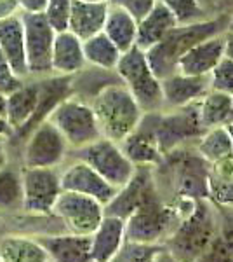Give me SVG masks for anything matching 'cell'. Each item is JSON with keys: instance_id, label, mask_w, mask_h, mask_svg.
I'll list each match as a JSON object with an SVG mask.
<instances>
[{"instance_id": "obj_1", "label": "cell", "mask_w": 233, "mask_h": 262, "mask_svg": "<svg viewBox=\"0 0 233 262\" xmlns=\"http://www.w3.org/2000/svg\"><path fill=\"white\" fill-rule=\"evenodd\" d=\"M228 18H230V14L216 16V18H207L197 21V23L177 25V27H174L159 44H155L153 48L145 51L146 60L150 63L153 74L159 79H164L167 75L174 74L177 60L183 56L186 51L192 49L198 42L209 39V37L226 32Z\"/></svg>"}, {"instance_id": "obj_2", "label": "cell", "mask_w": 233, "mask_h": 262, "mask_svg": "<svg viewBox=\"0 0 233 262\" xmlns=\"http://www.w3.org/2000/svg\"><path fill=\"white\" fill-rule=\"evenodd\" d=\"M218 236L216 206L209 200H198L195 208L176 224L162 247L179 262H197Z\"/></svg>"}, {"instance_id": "obj_3", "label": "cell", "mask_w": 233, "mask_h": 262, "mask_svg": "<svg viewBox=\"0 0 233 262\" xmlns=\"http://www.w3.org/2000/svg\"><path fill=\"white\" fill-rule=\"evenodd\" d=\"M89 103L96 114L103 138L117 143L125 140L136 129L145 114L122 81L101 88Z\"/></svg>"}, {"instance_id": "obj_4", "label": "cell", "mask_w": 233, "mask_h": 262, "mask_svg": "<svg viewBox=\"0 0 233 262\" xmlns=\"http://www.w3.org/2000/svg\"><path fill=\"white\" fill-rule=\"evenodd\" d=\"M115 74L129 90L131 95L134 96L143 112L148 114L164 111L160 79L151 70L145 51L134 46L129 51L122 53L115 67Z\"/></svg>"}, {"instance_id": "obj_5", "label": "cell", "mask_w": 233, "mask_h": 262, "mask_svg": "<svg viewBox=\"0 0 233 262\" xmlns=\"http://www.w3.org/2000/svg\"><path fill=\"white\" fill-rule=\"evenodd\" d=\"M47 121L56 126L70 150L84 149L103 138L91 103L77 95H70L68 98L59 101L49 114Z\"/></svg>"}, {"instance_id": "obj_6", "label": "cell", "mask_w": 233, "mask_h": 262, "mask_svg": "<svg viewBox=\"0 0 233 262\" xmlns=\"http://www.w3.org/2000/svg\"><path fill=\"white\" fill-rule=\"evenodd\" d=\"M75 158L87 163L115 189H122L133 179L136 166L122 150L120 143L99 138L84 149L75 150Z\"/></svg>"}, {"instance_id": "obj_7", "label": "cell", "mask_w": 233, "mask_h": 262, "mask_svg": "<svg viewBox=\"0 0 233 262\" xmlns=\"http://www.w3.org/2000/svg\"><path fill=\"white\" fill-rule=\"evenodd\" d=\"M23 203L21 210L28 215L50 217L54 203L61 194L58 168H21Z\"/></svg>"}, {"instance_id": "obj_8", "label": "cell", "mask_w": 233, "mask_h": 262, "mask_svg": "<svg viewBox=\"0 0 233 262\" xmlns=\"http://www.w3.org/2000/svg\"><path fill=\"white\" fill-rule=\"evenodd\" d=\"M53 217L63 224V231L91 236L105 217V205L79 192L61 191L53 208Z\"/></svg>"}, {"instance_id": "obj_9", "label": "cell", "mask_w": 233, "mask_h": 262, "mask_svg": "<svg viewBox=\"0 0 233 262\" xmlns=\"http://www.w3.org/2000/svg\"><path fill=\"white\" fill-rule=\"evenodd\" d=\"M24 27V53H27L28 77H47L53 75L50 69V56H53L54 28L49 25L44 12L30 14L21 12Z\"/></svg>"}, {"instance_id": "obj_10", "label": "cell", "mask_w": 233, "mask_h": 262, "mask_svg": "<svg viewBox=\"0 0 233 262\" xmlns=\"http://www.w3.org/2000/svg\"><path fill=\"white\" fill-rule=\"evenodd\" d=\"M70 147L45 119L35 126L23 140V168H58L68 158Z\"/></svg>"}, {"instance_id": "obj_11", "label": "cell", "mask_w": 233, "mask_h": 262, "mask_svg": "<svg viewBox=\"0 0 233 262\" xmlns=\"http://www.w3.org/2000/svg\"><path fill=\"white\" fill-rule=\"evenodd\" d=\"M197 103L183 108H174V111L159 112L157 140H159L160 150L164 156L177 149V147L193 143L205 131L200 124Z\"/></svg>"}, {"instance_id": "obj_12", "label": "cell", "mask_w": 233, "mask_h": 262, "mask_svg": "<svg viewBox=\"0 0 233 262\" xmlns=\"http://www.w3.org/2000/svg\"><path fill=\"white\" fill-rule=\"evenodd\" d=\"M59 182L63 191L79 192L84 196L94 198L101 205L107 206L117 196L118 189L110 185L96 170H92L87 163L75 158L59 171Z\"/></svg>"}, {"instance_id": "obj_13", "label": "cell", "mask_w": 233, "mask_h": 262, "mask_svg": "<svg viewBox=\"0 0 233 262\" xmlns=\"http://www.w3.org/2000/svg\"><path fill=\"white\" fill-rule=\"evenodd\" d=\"M157 117L159 112L143 114L136 129L120 142L124 154L134 166H159L164 159L157 140Z\"/></svg>"}, {"instance_id": "obj_14", "label": "cell", "mask_w": 233, "mask_h": 262, "mask_svg": "<svg viewBox=\"0 0 233 262\" xmlns=\"http://www.w3.org/2000/svg\"><path fill=\"white\" fill-rule=\"evenodd\" d=\"M160 86H162L164 111H174V108L193 105L211 91L209 75L193 77V75H185L179 72L160 79Z\"/></svg>"}, {"instance_id": "obj_15", "label": "cell", "mask_w": 233, "mask_h": 262, "mask_svg": "<svg viewBox=\"0 0 233 262\" xmlns=\"http://www.w3.org/2000/svg\"><path fill=\"white\" fill-rule=\"evenodd\" d=\"M0 53L16 75L23 81L28 77L27 53H24V27L18 12L0 18Z\"/></svg>"}, {"instance_id": "obj_16", "label": "cell", "mask_w": 233, "mask_h": 262, "mask_svg": "<svg viewBox=\"0 0 233 262\" xmlns=\"http://www.w3.org/2000/svg\"><path fill=\"white\" fill-rule=\"evenodd\" d=\"M224 33V32H223ZM209 37L195 44L177 60L176 72L193 77H204L214 70V67L224 58V35Z\"/></svg>"}, {"instance_id": "obj_17", "label": "cell", "mask_w": 233, "mask_h": 262, "mask_svg": "<svg viewBox=\"0 0 233 262\" xmlns=\"http://www.w3.org/2000/svg\"><path fill=\"white\" fill-rule=\"evenodd\" d=\"M45 248L50 262H91V236L71 234H44L37 236Z\"/></svg>"}, {"instance_id": "obj_18", "label": "cell", "mask_w": 233, "mask_h": 262, "mask_svg": "<svg viewBox=\"0 0 233 262\" xmlns=\"http://www.w3.org/2000/svg\"><path fill=\"white\" fill-rule=\"evenodd\" d=\"M125 243V221L105 213L91 234V262H110Z\"/></svg>"}, {"instance_id": "obj_19", "label": "cell", "mask_w": 233, "mask_h": 262, "mask_svg": "<svg viewBox=\"0 0 233 262\" xmlns=\"http://www.w3.org/2000/svg\"><path fill=\"white\" fill-rule=\"evenodd\" d=\"M87 67L82 40L70 30L56 32L53 42L50 69L53 75H77Z\"/></svg>"}, {"instance_id": "obj_20", "label": "cell", "mask_w": 233, "mask_h": 262, "mask_svg": "<svg viewBox=\"0 0 233 262\" xmlns=\"http://www.w3.org/2000/svg\"><path fill=\"white\" fill-rule=\"evenodd\" d=\"M108 7H110L108 2L91 4V2H80V0H71L68 30L73 35H77L80 40H86L89 37L103 32Z\"/></svg>"}, {"instance_id": "obj_21", "label": "cell", "mask_w": 233, "mask_h": 262, "mask_svg": "<svg viewBox=\"0 0 233 262\" xmlns=\"http://www.w3.org/2000/svg\"><path fill=\"white\" fill-rule=\"evenodd\" d=\"M174 27H177L176 18L159 0L145 18L138 21L136 48H139L141 51H148L150 48H153Z\"/></svg>"}, {"instance_id": "obj_22", "label": "cell", "mask_w": 233, "mask_h": 262, "mask_svg": "<svg viewBox=\"0 0 233 262\" xmlns=\"http://www.w3.org/2000/svg\"><path fill=\"white\" fill-rule=\"evenodd\" d=\"M40 84L39 81H24L18 90L7 95L6 101V119L12 128V133L19 131L32 119L39 103Z\"/></svg>"}, {"instance_id": "obj_23", "label": "cell", "mask_w": 233, "mask_h": 262, "mask_svg": "<svg viewBox=\"0 0 233 262\" xmlns=\"http://www.w3.org/2000/svg\"><path fill=\"white\" fill-rule=\"evenodd\" d=\"M2 262H50L45 248L32 236L9 234L0 239Z\"/></svg>"}, {"instance_id": "obj_24", "label": "cell", "mask_w": 233, "mask_h": 262, "mask_svg": "<svg viewBox=\"0 0 233 262\" xmlns=\"http://www.w3.org/2000/svg\"><path fill=\"white\" fill-rule=\"evenodd\" d=\"M103 33L117 46L120 53H125L136 46L138 21L120 7L110 6L107 19H105Z\"/></svg>"}, {"instance_id": "obj_25", "label": "cell", "mask_w": 233, "mask_h": 262, "mask_svg": "<svg viewBox=\"0 0 233 262\" xmlns=\"http://www.w3.org/2000/svg\"><path fill=\"white\" fill-rule=\"evenodd\" d=\"M82 48H84V58H86V63L89 67L115 72V67L118 60H120L122 53L103 32L82 40Z\"/></svg>"}, {"instance_id": "obj_26", "label": "cell", "mask_w": 233, "mask_h": 262, "mask_svg": "<svg viewBox=\"0 0 233 262\" xmlns=\"http://www.w3.org/2000/svg\"><path fill=\"white\" fill-rule=\"evenodd\" d=\"M233 95L211 90L202 100H198V117L204 129L214 126H224L230 119Z\"/></svg>"}, {"instance_id": "obj_27", "label": "cell", "mask_w": 233, "mask_h": 262, "mask_svg": "<svg viewBox=\"0 0 233 262\" xmlns=\"http://www.w3.org/2000/svg\"><path fill=\"white\" fill-rule=\"evenodd\" d=\"M192 145L197 154L209 164L233 154L226 126H214V128L205 129Z\"/></svg>"}, {"instance_id": "obj_28", "label": "cell", "mask_w": 233, "mask_h": 262, "mask_svg": "<svg viewBox=\"0 0 233 262\" xmlns=\"http://www.w3.org/2000/svg\"><path fill=\"white\" fill-rule=\"evenodd\" d=\"M23 203L21 168L9 164L0 170V212H18Z\"/></svg>"}, {"instance_id": "obj_29", "label": "cell", "mask_w": 233, "mask_h": 262, "mask_svg": "<svg viewBox=\"0 0 233 262\" xmlns=\"http://www.w3.org/2000/svg\"><path fill=\"white\" fill-rule=\"evenodd\" d=\"M160 2L172 12L177 25H190L207 19L205 11L202 9L198 0H160Z\"/></svg>"}, {"instance_id": "obj_30", "label": "cell", "mask_w": 233, "mask_h": 262, "mask_svg": "<svg viewBox=\"0 0 233 262\" xmlns=\"http://www.w3.org/2000/svg\"><path fill=\"white\" fill-rule=\"evenodd\" d=\"M162 248V245H146V243H134L127 242L117 252L110 262H153L157 252Z\"/></svg>"}, {"instance_id": "obj_31", "label": "cell", "mask_w": 233, "mask_h": 262, "mask_svg": "<svg viewBox=\"0 0 233 262\" xmlns=\"http://www.w3.org/2000/svg\"><path fill=\"white\" fill-rule=\"evenodd\" d=\"M211 90L233 95V60L224 56L209 74Z\"/></svg>"}, {"instance_id": "obj_32", "label": "cell", "mask_w": 233, "mask_h": 262, "mask_svg": "<svg viewBox=\"0 0 233 262\" xmlns=\"http://www.w3.org/2000/svg\"><path fill=\"white\" fill-rule=\"evenodd\" d=\"M216 217H218V242L233 257V206H216Z\"/></svg>"}, {"instance_id": "obj_33", "label": "cell", "mask_w": 233, "mask_h": 262, "mask_svg": "<svg viewBox=\"0 0 233 262\" xmlns=\"http://www.w3.org/2000/svg\"><path fill=\"white\" fill-rule=\"evenodd\" d=\"M71 0H47L45 6V18L49 25L54 28V32L68 30V16H70Z\"/></svg>"}, {"instance_id": "obj_34", "label": "cell", "mask_w": 233, "mask_h": 262, "mask_svg": "<svg viewBox=\"0 0 233 262\" xmlns=\"http://www.w3.org/2000/svg\"><path fill=\"white\" fill-rule=\"evenodd\" d=\"M209 201L216 206H233V180L209 177Z\"/></svg>"}, {"instance_id": "obj_35", "label": "cell", "mask_w": 233, "mask_h": 262, "mask_svg": "<svg viewBox=\"0 0 233 262\" xmlns=\"http://www.w3.org/2000/svg\"><path fill=\"white\" fill-rule=\"evenodd\" d=\"M157 2H159V0H108L110 6L124 9L125 12H129V14L133 16L136 21L145 18Z\"/></svg>"}, {"instance_id": "obj_36", "label": "cell", "mask_w": 233, "mask_h": 262, "mask_svg": "<svg viewBox=\"0 0 233 262\" xmlns=\"http://www.w3.org/2000/svg\"><path fill=\"white\" fill-rule=\"evenodd\" d=\"M23 82H24L23 79H19L18 75L12 72L9 63L6 61V58L0 53V91H2L4 95H9V93H12L14 90H18Z\"/></svg>"}, {"instance_id": "obj_37", "label": "cell", "mask_w": 233, "mask_h": 262, "mask_svg": "<svg viewBox=\"0 0 233 262\" xmlns=\"http://www.w3.org/2000/svg\"><path fill=\"white\" fill-rule=\"evenodd\" d=\"M209 177L218 180H233V154L209 164Z\"/></svg>"}, {"instance_id": "obj_38", "label": "cell", "mask_w": 233, "mask_h": 262, "mask_svg": "<svg viewBox=\"0 0 233 262\" xmlns=\"http://www.w3.org/2000/svg\"><path fill=\"white\" fill-rule=\"evenodd\" d=\"M198 4L205 11L207 18H216V16L233 12V0H198Z\"/></svg>"}, {"instance_id": "obj_39", "label": "cell", "mask_w": 233, "mask_h": 262, "mask_svg": "<svg viewBox=\"0 0 233 262\" xmlns=\"http://www.w3.org/2000/svg\"><path fill=\"white\" fill-rule=\"evenodd\" d=\"M47 0H18V7L21 12H30V14H40L45 11Z\"/></svg>"}, {"instance_id": "obj_40", "label": "cell", "mask_w": 233, "mask_h": 262, "mask_svg": "<svg viewBox=\"0 0 233 262\" xmlns=\"http://www.w3.org/2000/svg\"><path fill=\"white\" fill-rule=\"evenodd\" d=\"M7 142L9 138L0 137V170H2L6 164H9V154H7Z\"/></svg>"}, {"instance_id": "obj_41", "label": "cell", "mask_w": 233, "mask_h": 262, "mask_svg": "<svg viewBox=\"0 0 233 262\" xmlns=\"http://www.w3.org/2000/svg\"><path fill=\"white\" fill-rule=\"evenodd\" d=\"M224 56L233 60V32H224Z\"/></svg>"}, {"instance_id": "obj_42", "label": "cell", "mask_w": 233, "mask_h": 262, "mask_svg": "<svg viewBox=\"0 0 233 262\" xmlns=\"http://www.w3.org/2000/svg\"><path fill=\"white\" fill-rule=\"evenodd\" d=\"M153 262H179V260H177L174 255H171V253H169V252L162 247L159 252H157V255H155Z\"/></svg>"}, {"instance_id": "obj_43", "label": "cell", "mask_w": 233, "mask_h": 262, "mask_svg": "<svg viewBox=\"0 0 233 262\" xmlns=\"http://www.w3.org/2000/svg\"><path fill=\"white\" fill-rule=\"evenodd\" d=\"M0 137H4V138L12 137V128L9 126L6 117H0Z\"/></svg>"}, {"instance_id": "obj_44", "label": "cell", "mask_w": 233, "mask_h": 262, "mask_svg": "<svg viewBox=\"0 0 233 262\" xmlns=\"http://www.w3.org/2000/svg\"><path fill=\"white\" fill-rule=\"evenodd\" d=\"M6 101H7V95H4L0 91V117H6Z\"/></svg>"}, {"instance_id": "obj_45", "label": "cell", "mask_w": 233, "mask_h": 262, "mask_svg": "<svg viewBox=\"0 0 233 262\" xmlns=\"http://www.w3.org/2000/svg\"><path fill=\"white\" fill-rule=\"evenodd\" d=\"M226 129H228V135H230V142H231V152H233V122H226Z\"/></svg>"}, {"instance_id": "obj_46", "label": "cell", "mask_w": 233, "mask_h": 262, "mask_svg": "<svg viewBox=\"0 0 233 262\" xmlns=\"http://www.w3.org/2000/svg\"><path fill=\"white\" fill-rule=\"evenodd\" d=\"M228 32H233V12L230 14V18H228V28H226Z\"/></svg>"}, {"instance_id": "obj_47", "label": "cell", "mask_w": 233, "mask_h": 262, "mask_svg": "<svg viewBox=\"0 0 233 262\" xmlns=\"http://www.w3.org/2000/svg\"><path fill=\"white\" fill-rule=\"evenodd\" d=\"M80 2H91V4H99V2H108V0H80Z\"/></svg>"}, {"instance_id": "obj_48", "label": "cell", "mask_w": 233, "mask_h": 262, "mask_svg": "<svg viewBox=\"0 0 233 262\" xmlns=\"http://www.w3.org/2000/svg\"><path fill=\"white\" fill-rule=\"evenodd\" d=\"M228 122H233V101H231V112H230V119H228Z\"/></svg>"}, {"instance_id": "obj_49", "label": "cell", "mask_w": 233, "mask_h": 262, "mask_svg": "<svg viewBox=\"0 0 233 262\" xmlns=\"http://www.w3.org/2000/svg\"><path fill=\"white\" fill-rule=\"evenodd\" d=\"M228 262H233V257H231V259H230V260H228Z\"/></svg>"}, {"instance_id": "obj_50", "label": "cell", "mask_w": 233, "mask_h": 262, "mask_svg": "<svg viewBox=\"0 0 233 262\" xmlns=\"http://www.w3.org/2000/svg\"><path fill=\"white\" fill-rule=\"evenodd\" d=\"M0 262H2V259H0Z\"/></svg>"}]
</instances>
